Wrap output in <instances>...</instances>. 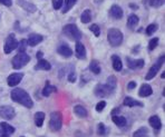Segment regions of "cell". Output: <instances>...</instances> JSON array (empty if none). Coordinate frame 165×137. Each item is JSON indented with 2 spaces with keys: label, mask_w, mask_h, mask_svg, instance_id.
Masks as SVG:
<instances>
[{
  "label": "cell",
  "mask_w": 165,
  "mask_h": 137,
  "mask_svg": "<svg viewBox=\"0 0 165 137\" xmlns=\"http://www.w3.org/2000/svg\"><path fill=\"white\" fill-rule=\"evenodd\" d=\"M10 97H11V99L14 102L18 103V104L25 106L27 108H32V105H34V103H32L29 94L26 90L21 89V88H16V89L11 90Z\"/></svg>",
  "instance_id": "cell-1"
},
{
  "label": "cell",
  "mask_w": 165,
  "mask_h": 137,
  "mask_svg": "<svg viewBox=\"0 0 165 137\" xmlns=\"http://www.w3.org/2000/svg\"><path fill=\"white\" fill-rule=\"evenodd\" d=\"M107 39L110 41V46L117 47L123 41V34L121 30H118L116 28H112L107 32Z\"/></svg>",
  "instance_id": "cell-2"
},
{
  "label": "cell",
  "mask_w": 165,
  "mask_h": 137,
  "mask_svg": "<svg viewBox=\"0 0 165 137\" xmlns=\"http://www.w3.org/2000/svg\"><path fill=\"white\" fill-rule=\"evenodd\" d=\"M64 34L71 40H76L78 41L80 38H82V32L79 30L76 25H73V24H69V25H66L63 29Z\"/></svg>",
  "instance_id": "cell-3"
},
{
  "label": "cell",
  "mask_w": 165,
  "mask_h": 137,
  "mask_svg": "<svg viewBox=\"0 0 165 137\" xmlns=\"http://www.w3.org/2000/svg\"><path fill=\"white\" fill-rule=\"evenodd\" d=\"M29 61H30L29 55H27L26 52H18V55L12 58V67L15 69H20L26 66Z\"/></svg>",
  "instance_id": "cell-4"
},
{
  "label": "cell",
  "mask_w": 165,
  "mask_h": 137,
  "mask_svg": "<svg viewBox=\"0 0 165 137\" xmlns=\"http://www.w3.org/2000/svg\"><path fill=\"white\" fill-rule=\"evenodd\" d=\"M63 126V117L59 112H54L50 114V121H49V127L54 132H58Z\"/></svg>",
  "instance_id": "cell-5"
},
{
  "label": "cell",
  "mask_w": 165,
  "mask_h": 137,
  "mask_svg": "<svg viewBox=\"0 0 165 137\" xmlns=\"http://www.w3.org/2000/svg\"><path fill=\"white\" fill-rule=\"evenodd\" d=\"M164 59H165L164 55L161 56V57L158 58V60H157V63H156V64H154L153 66H152L151 68H149L148 73H147V75L145 76V79H146V80H149V79L154 78V77L156 76V74L158 73V70L161 69L162 65L164 64Z\"/></svg>",
  "instance_id": "cell-6"
},
{
  "label": "cell",
  "mask_w": 165,
  "mask_h": 137,
  "mask_svg": "<svg viewBox=\"0 0 165 137\" xmlns=\"http://www.w3.org/2000/svg\"><path fill=\"white\" fill-rule=\"evenodd\" d=\"M18 46V41H17L16 37L14 34L9 35L6 39V43H4V50L6 54H10L12 50H15Z\"/></svg>",
  "instance_id": "cell-7"
},
{
  "label": "cell",
  "mask_w": 165,
  "mask_h": 137,
  "mask_svg": "<svg viewBox=\"0 0 165 137\" xmlns=\"http://www.w3.org/2000/svg\"><path fill=\"white\" fill-rule=\"evenodd\" d=\"M15 109L10 106H1L0 107V116L4 119H12L15 117Z\"/></svg>",
  "instance_id": "cell-8"
},
{
  "label": "cell",
  "mask_w": 165,
  "mask_h": 137,
  "mask_svg": "<svg viewBox=\"0 0 165 137\" xmlns=\"http://www.w3.org/2000/svg\"><path fill=\"white\" fill-rule=\"evenodd\" d=\"M126 63H127V66L130 69H141L144 66V60L143 59H132L130 57H126Z\"/></svg>",
  "instance_id": "cell-9"
},
{
  "label": "cell",
  "mask_w": 165,
  "mask_h": 137,
  "mask_svg": "<svg viewBox=\"0 0 165 137\" xmlns=\"http://www.w3.org/2000/svg\"><path fill=\"white\" fill-rule=\"evenodd\" d=\"M113 93L110 91V89H108V87L106 86V85H97V86L95 87V95L97 96V97H106V96H110V95H112Z\"/></svg>",
  "instance_id": "cell-10"
},
{
  "label": "cell",
  "mask_w": 165,
  "mask_h": 137,
  "mask_svg": "<svg viewBox=\"0 0 165 137\" xmlns=\"http://www.w3.org/2000/svg\"><path fill=\"white\" fill-rule=\"evenodd\" d=\"M22 77H24V74H21V73H16V74H11L8 77V79H7V82H8V85L10 87L17 86V85H18V84L21 82Z\"/></svg>",
  "instance_id": "cell-11"
},
{
  "label": "cell",
  "mask_w": 165,
  "mask_h": 137,
  "mask_svg": "<svg viewBox=\"0 0 165 137\" xmlns=\"http://www.w3.org/2000/svg\"><path fill=\"white\" fill-rule=\"evenodd\" d=\"M57 52L59 55H62L65 58H69L73 55V50L70 49V47L67 45V43H62L58 48H57Z\"/></svg>",
  "instance_id": "cell-12"
},
{
  "label": "cell",
  "mask_w": 165,
  "mask_h": 137,
  "mask_svg": "<svg viewBox=\"0 0 165 137\" xmlns=\"http://www.w3.org/2000/svg\"><path fill=\"white\" fill-rule=\"evenodd\" d=\"M75 55L78 59H85L86 58V48L82 43L77 41L75 46Z\"/></svg>",
  "instance_id": "cell-13"
},
{
  "label": "cell",
  "mask_w": 165,
  "mask_h": 137,
  "mask_svg": "<svg viewBox=\"0 0 165 137\" xmlns=\"http://www.w3.org/2000/svg\"><path fill=\"white\" fill-rule=\"evenodd\" d=\"M110 17H113L114 19H121L123 17L122 8H121L119 6H116V4L112 6V8H110Z\"/></svg>",
  "instance_id": "cell-14"
},
{
  "label": "cell",
  "mask_w": 165,
  "mask_h": 137,
  "mask_svg": "<svg viewBox=\"0 0 165 137\" xmlns=\"http://www.w3.org/2000/svg\"><path fill=\"white\" fill-rule=\"evenodd\" d=\"M41 41H43V36L38 35V34H32V35H30L27 40L28 45L32 46V47H35L36 45H38V43H41Z\"/></svg>",
  "instance_id": "cell-15"
},
{
  "label": "cell",
  "mask_w": 165,
  "mask_h": 137,
  "mask_svg": "<svg viewBox=\"0 0 165 137\" xmlns=\"http://www.w3.org/2000/svg\"><path fill=\"white\" fill-rule=\"evenodd\" d=\"M152 93H153L152 87L149 86L148 84H143L141 86L140 91H138V95H140L141 97H147V96H151Z\"/></svg>",
  "instance_id": "cell-16"
},
{
  "label": "cell",
  "mask_w": 165,
  "mask_h": 137,
  "mask_svg": "<svg viewBox=\"0 0 165 137\" xmlns=\"http://www.w3.org/2000/svg\"><path fill=\"white\" fill-rule=\"evenodd\" d=\"M50 68H51L50 64L48 63L47 60H45V59H39L38 64L35 66L36 70H49Z\"/></svg>",
  "instance_id": "cell-17"
},
{
  "label": "cell",
  "mask_w": 165,
  "mask_h": 137,
  "mask_svg": "<svg viewBox=\"0 0 165 137\" xmlns=\"http://www.w3.org/2000/svg\"><path fill=\"white\" fill-rule=\"evenodd\" d=\"M148 123H149V125L155 129H160L162 127L161 119H160V117L156 116V115H155V116H152V117H149Z\"/></svg>",
  "instance_id": "cell-18"
},
{
  "label": "cell",
  "mask_w": 165,
  "mask_h": 137,
  "mask_svg": "<svg viewBox=\"0 0 165 137\" xmlns=\"http://www.w3.org/2000/svg\"><path fill=\"white\" fill-rule=\"evenodd\" d=\"M112 61H113V68H114L116 71H121L123 68V64H122V60L118 56L114 55L112 56Z\"/></svg>",
  "instance_id": "cell-19"
},
{
  "label": "cell",
  "mask_w": 165,
  "mask_h": 137,
  "mask_svg": "<svg viewBox=\"0 0 165 137\" xmlns=\"http://www.w3.org/2000/svg\"><path fill=\"white\" fill-rule=\"evenodd\" d=\"M106 86L108 87V89L114 93V90L116 89V86H117V82H116V77L115 76H110L108 79H107Z\"/></svg>",
  "instance_id": "cell-20"
},
{
  "label": "cell",
  "mask_w": 165,
  "mask_h": 137,
  "mask_svg": "<svg viewBox=\"0 0 165 137\" xmlns=\"http://www.w3.org/2000/svg\"><path fill=\"white\" fill-rule=\"evenodd\" d=\"M56 87L52 86V85H50L49 84V82H46V86L44 87L43 89V96H45V97H48L49 95L51 94V93H54V91H56Z\"/></svg>",
  "instance_id": "cell-21"
},
{
  "label": "cell",
  "mask_w": 165,
  "mask_h": 137,
  "mask_svg": "<svg viewBox=\"0 0 165 137\" xmlns=\"http://www.w3.org/2000/svg\"><path fill=\"white\" fill-rule=\"evenodd\" d=\"M45 121V114L43 112H38L35 114V124L37 127H41Z\"/></svg>",
  "instance_id": "cell-22"
},
{
  "label": "cell",
  "mask_w": 165,
  "mask_h": 137,
  "mask_svg": "<svg viewBox=\"0 0 165 137\" xmlns=\"http://www.w3.org/2000/svg\"><path fill=\"white\" fill-rule=\"evenodd\" d=\"M113 121L115 125L118 127H124L126 125V118L123 116H118V115H113Z\"/></svg>",
  "instance_id": "cell-23"
},
{
  "label": "cell",
  "mask_w": 165,
  "mask_h": 137,
  "mask_svg": "<svg viewBox=\"0 0 165 137\" xmlns=\"http://www.w3.org/2000/svg\"><path fill=\"white\" fill-rule=\"evenodd\" d=\"M74 113L78 116V117H86L87 116V110L86 108H84L82 106L80 105H77L74 107Z\"/></svg>",
  "instance_id": "cell-24"
},
{
  "label": "cell",
  "mask_w": 165,
  "mask_h": 137,
  "mask_svg": "<svg viewBox=\"0 0 165 137\" xmlns=\"http://www.w3.org/2000/svg\"><path fill=\"white\" fill-rule=\"evenodd\" d=\"M138 24V17L136 15H130L127 19V27L133 29L134 27H136Z\"/></svg>",
  "instance_id": "cell-25"
},
{
  "label": "cell",
  "mask_w": 165,
  "mask_h": 137,
  "mask_svg": "<svg viewBox=\"0 0 165 137\" xmlns=\"http://www.w3.org/2000/svg\"><path fill=\"white\" fill-rule=\"evenodd\" d=\"M124 105L125 106H128V107H134V106H143L141 102H137V100H135L133 99L132 97H125L124 99Z\"/></svg>",
  "instance_id": "cell-26"
},
{
  "label": "cell",
  "mask_w": 165,
  "mask_h": 137,
  "mask_svg": "<svg viewBox=\"0 0 165 137\" xmlns=\"http://www.w3.org/2000/svg\"><path fill=\"white\" fill-rule=\"evenodd\" d=\"M0 127H1V129H2V132L7 133L8 135H11L12 133H15V128H14L11 125H9L8 123L2 121V123L0 124Z\"/></svg>",
  "instance_id": "cell-27"
},
{
  "label": "cell",
  "mask_w": 165,
  "mask_h": 137,
  "mask_svg": "<svg viewBox=\"0 0 165 137\" xmlns=\"http://www.w3.org/2000/svg\"><path fill=\"white\" fill-rule=\"evenodd\" d=\"M92 19V12L89 9H86L85 11L82 13V17H80V20H82V24H88Z\"/></svg>",
  "instance_id": "cell-28"
},
{
  "label": "cell",
  "mask_w": 165,
  "mask_h": 137,
  "mask_svg": "<svg viewBox=\"0 0 165 137\" xmlns=\"http://www.w3.org/2000/svg\"><path fill=\"white\" fill-rule=\"evenodd\" d=\"M19 4L27 11H30V12H35L36 11V7L34 4H28L27 1H24V0H19Z\"/></svg>",
  "instance_id": "cell-29"
},
{
  "label": "cell",
  "mask_w": 165,
  "mask_h": 137,
  "mask_svg": "<svg viewBox=\"0 0 165 137\" xmlns=\"http://www.w3.org/2000/svg\"><path fill=\"white\" fill-rule=\"evenodd\" d=\"M89 69H91L92 73L98 75L100 73V66H99L98 61L97 60H92V63L89 64Z\"/></svg>",
  "instance_id": "cell-30"
},
{
  "label": "cell",
  "mask_w": 165,
  "mask_h": 137,
  "mask_svg": "<svg viewBox=\"0 0 165 137\" xmlns=\"http://www.w3.org/2000/svg\"><path fill=\"white\" fill-rule=\"evenodd\" d=\"M148 130L146 127H141L140 129H137L135 133L133 134V137H147Z\"/></svg>",
  "instance_id": "cell-31"
},
{
  "label": "cell",
  "mask_w": 165,
  "mask_h": 137,
  "mask_svg": "<svg viewBox=\"0 0 165 137\" xmlns=\"http://www.w3.org/2000/svg\"><path fill=\"white\" fill-rule=\"evenodd\" d=\"M77 2V0H65V6H64L63 8V12L64 13H66L70 10L71 7H74V4Z\"/></svg>",
  "instance_id": "cell-32"
},
{
  "label": "cell",
  "mask_w": 165,
  "mask_h": 137,
  "mask_svg": "<svg viewBox=\"0 0 165 137\" xmlns=\"http://www.w3.org/2000/svg\"><path fill=\"white\" fill-rule=\"evenodd\" d=\"M27 46H28V43L27 40H20V43H18V46H17V48H18V50H19V52H25L26 51V49H27Z\"/></svg>",
  "instance_id": "cell-33"
},
{
  "label": "cell",
  "mask_w": 165,
  "mask_h": 137,
  "mask_svg": "<svg viewBox=\"0 0 165 137\" xmlns=\"http://www.w3.org/2000/svg\"><path fill=\"white\" fill-rule=\"evenodd\" d=\"M157 28H158V26H157L156 24H151L148 27L146 28V34H147L148 36L153 35L154 32L157 30Z\"/></svg>",
  "instance_id": "cell-34"
},
{
  "label": "cell",
  "mask_w": 165,
  "mask_h": 137,
  "mask_svg": "<svg viewBox=\"0 0 165 137\" xmlns=\"http://www.w3.org/2000/svg\"><path fill=\"white\" fill-rule=\"evenodd\" d=\"M89 29H91V31L94 32V35L96 36V37H98L99 35H100V28L98 27V25H92L91 27H89Z\"/></svg>",
  "instance_id": "cell-35"
},
{
  "label": "cell",
  "mask_w": 165,
  "mask_h": 137,
  "mask_svg": "<svg viewBox=\"0 0 165 137\" xmlns=\"http://www.w3.org/2000/svg\"><path fill=\"white\" fill-rule=\"evenodd\" d=\"M157 43H158V39H157V38H153V39L149 40V43H148L149 50H154V49L156 48Z\"/></svg>",
  "instance_id": "cell-36"
},
{
  "label": "cell",
  "mask_w": 165,
  "mask_h": 137,
  "mask_svg": "<svg viewBox=\"0 0 165 137\" xmlns=\"http://www.w3.org/2000/svg\"><path fill=\"white\" fill-rule=\"evenodd\" d=\"M164 4V0H149V4L152 6V7H161L162 4Z\"/></svg>",
  "instance_id": "cell-37"
},
{
  "label": "cell",
  "mask_w": 165,
  "mask_h": 137,
  "mask_svg": "<svg viewBox=\"0 0 165 137\" xmlns=\"http://www.w3.org/2000/svg\"><path fill=\"white\" fill-rule=\"evenodd\" d=\"M63 2L64 0H52V7H54V9H56V10L60 9L62 6H63Z\"/></svg>",
  "instance_id": "cell-38"
},
{
  "label": "cell",
  "mask_w": 165,
  "mask_h": 137,
  "mask_svg": "<svg viewBox=\"0 0 165 137\" xmlns=\"http://www.w3.org/2000/svg\"><path fill=\"white\" fill-rule=\"evenodd\" d=\"M97 133H98V135H105V134H106V129H105V125H104L103 123H100V124H98V128H97Z\"/></svg>",
  "instance_id": "cell-39"
},
{
  "label": "cell",
  "mask_w": 165,
  "mask_h": 137,
  "mask_svg": "<svg viewBox=\"0 0 165 137\" xmlns=\"http://www.w3.org/2000/svg\"><path fill=\"white\" fill-rule=\"evenodd\" d=\"M105 106H106V102H104V100H102V102H99L97 105H96V110L98 112V113H100V112H103L104 110V108H105Z\"/></svg>",
  "instance_id": "cell-40"
},
{
  "label": "cell",
  "mask_w": 165,
  "mask_h": 137,
  "mask_svg": "<svg viewBox=\"0 0 165 137\" xmlns=\"http://www.w3.org/2000/svg\"><path fill=\"white\" fill-rule=\"evenodd\" d=\"M68 80L70 82H76V75H75L74 71H70V73H69V75H68Z\"/></svg>",
  "instance_id": "cell-41"
},
{
  "label": "cell",
  "mask_w": 165,
  "mask_h": 137,
  "mask_svg": "<svg viewBox=\"0 0 165 137\" xmlns=\"http://www.w3.org/2000/svg\"><path fill=\"white\" fill-rule=\"evenodd\" d=\"M0 4H4V6H7V7H10L12 4V1L11 0H0Z\"/></svg>",
  "instance_id": "cell-42"
},
{
  "label": "cell",
  "mask_w": 165,
  "mask_h": 137,
  "mask_svg": "<svg viewBox=\"0 0 165 137\" xmlns=\"http://www.w3.org/2000/svg\"><path fill=\"white\" fill-rule=\"evenodd\" d=\"M136 87V82H130L128 85H127V88L128 89H134Z\"/></svg>",
  "instance_id": "cell-43"
},
{
  "label": "cell",
  "mask_w": 165,
  "mask_h": 137,
  "mask_svg": "<svg viewBox=\"0 0 165 137\" xmlns=\"http://www.w3.org/2000/svg\"><path fill=\"white\" fill-rule=\"evenodd\" d=\"M0 137H10V135H8V134L4 133V132H0Z\"/></svg>",
  "instance_id": "cell-44"
},
{
  "label": "cell",
  "mask_w": 165,
  "mask_h": 137,
  "mask_svg": "<svg viewBox=\"0 0 165 137\" xmlns=\"http://www.w3.org/2000/svg\"><path fill=\"white\" fill-rule=\"evenodd\" d=\"M43 58V52L41 51H38L37 52V59H41Z\"/></svg>",
  "instance_id": "cell-45"
},
{
  "label": "cell",
  "mask_w": 165,
  "mask_h": 137,
  "mask_svg": "<svg viewBox=\"0 0 165 137\" xmlns=\"http://www.w3.org/2000/svg\"><path fill=\"white\" fill-rule=\"evenodd\" d=\"M117 113H119V108H116V109L113 110V112H112V116L115 115V114H117Z\"/></svg>",
  "instance_id": "cell-46"
},
{
  "label": "cell",
  "mask_w": 165,
  "mask_h": 137,
  "mask_svg": "<svg viewBox=\"0 0 165 137\" xmlns=\"http://www.w3.org/2000/svg\"><path fill=\"white\" fill-rule=\"evenodd\" d=\"M130 7H132V8H134V9H137L138 8L137 6H135V4H130Z\"/></svg>",
  "instance_id": "cell-47"
},
{
  "label": "cell",
  "mask_w": 165,
  "mask_h": 137,
  "mask_svg": "<svg viewBox=\"0 0 165 137\" xmlns=\"http://www.w3.org/2000/svg\"><path fill=\"white\" fill-rule=\"evenodd\" d=\"M161 77H162V78H163V79L165 78V74H164V71H163V74H162V76H161Z\"/></svg>",
  "instance_id": "cell-48"
}]
</instances>
